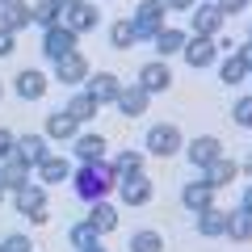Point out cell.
I'll use <instances>...</instances> for the list:
<instances>
[{
  "label": "cell",
  "mask_w": 252,
  "mask_h": 252,
  "mask_svg": "<svg viewBox=\"0 0 252 252\" xmlns=\"http://www.w3.org/2000/svg\"><path fill=\"white\" fill-rule=\"evenodd\" d=\"M72 189L80 202H105L109 193H118V172L109 168V160H93V164H76L72 168Z\"/></svg>",
  "instance_id": "obj_1"
},
{
  "label": "cell",
  "mask_w": 252,
  "mask_h": 252,
  "mask_svg": "<svg viewBox=\"0 0 252 252\" xmlns=\"http://www.w3.org/2000/svg\"><path fill=\"white\" fill-rule=\"evenodd\" d=\"M13 206H17L34 227H42L46 219H51V210H46V185H38V181H26L21 189H13Z\"/></svg>",
  "instance_id": "obj_2"
},
{
  "label": "cell",
  "mask_w": 252,
  "mask_h": 252,
  "mask_svg": "<svg viewBox=\"0 0 252 252\" xmlns=\"http://www.w3.org/2000/svg\"><path fill=\"white\" fill-rule=\"evenodd\" d=\"M164 17H168V9H164V0H139V9H135V34L143 38V42H152L156 34L164 30Z\"/></svg>",
  "instance_id": "obj_3"
},
{
  "label": "cell",
  "mask_w": 252,
  "mask_h": 252,
  "mask_svg": "<svg viewBox=\"0 0 252 252\" xmlns=\"http://www.w3.org/2000/svg\"><path fill=\"white\" fill-rule=\"evenodd\" d=\"M147 152L152 156H177L181 147H185V135H181V126H172V122H160V126H152L147 130Z\"/></svg>",
  "instance_id": "obj_4"
},
{
  "label": "cell",
  "mask_w": 252,
  "mask_h": 252,
  "mask_svg": "<svg viewBox=\"0 0 252 252\" xmlns=\"http://www.w3.org/2000/svg\"><path fill=\"white\" fill-rule=\"evenodd\" d=\"M89 76H93V67H89V59H84L80 51L55 59V80L67 84V89H84V80H89Z\"/></svg>",
  "instance_id": "obj_5"
},
{
  "label": "cell",
  "mask_w": 252,
  "mask_h": 252,
  "mask_svg": "<svg viewBox=\"0 0 252 252\" xmlns=\"http://www.w3.org/2000/svg\"><path fill=\"white\" fill-rule=\"evenodd\" d=\"M223 156V139L219 135H198L185 143V160L193 164V168H210V164Z\"/></svg>",
  "instance_id": "obj_6"
},
{
  "label": "cell",
  "mask_w": 252,
  "mask_h": 252,
  "mask_svg": "<svg viewBox=\"0 0 252 252\" xmlns=\"http://www.w3.org/2000/svg\"><path fill=\"white\" fill-rule=\"evenodd\" d=\"M46 89H51V76H46L42 67H21L17 80H13V93H17L21 101H38V97H46Z\"/></svg>",
  "instance_id": "obj_7"
},
{
  "label": "cell",
  "mask_w": 252,
  "mask_h": 252,
  "mask_svg": "<svg viewBox=\"0 0 252 252\" xmlns=\"http://www.w3.org/2000/svg\"><path fill=\"white\" fill-rule=\"evenodd\" d=\"M59 26H67L72 34H89V30H97L101 26V13H97V4H67L63 9V17H59Z\"/></svg>",
  "instance_id": "obj_8"
},
{
  "label": "cell",
  "mask_w": 252,
  "mask_h": 252,
  "mask_svg": "<svg viewBox=\"0 0 252 252\" xmlns=\"http://www.w3.org/2000/svg\"><path fill=\"white\" fill-rule=\"evenodd\" d=\"M181 59H185L189 67H210V63L219 59V42H215V38H202V34H189Z\"/></svg>",
  "instance_id": "obj_9"
},
{
  "label": "cell",
  "mask_w": 252,
  "mask_h": 252,
  "mask_svg": "<svg viewBox=\"0 0 252 252\" xmlns=\"http://www.w3.org/2000/svg\"><path fill=\"white\" fill-rule=\"evenodd\" d=\"M76 38H80V34H72L67 26H51V30H42V55H46V59H63V55L80 51V46H76Z\"/></svg>",
  "instance_id": "obj_10"
},
{
  "label": "cell",
  "mask_w": 252,
  "mask_h": 252,
  "mask_svg": "<svg viewBox=\"0 0 252 252\" xmlns=\"http://www.w3.org/2000/svg\"><path fill=\"white\" fill-rule=\"evenodd\" d=\"M84 93H89L97 105H114L118 93H122V80H118L114 72H93L89 80H84Z\"/></svg>",
  "instance_id": "obj_11"
},
{
  "label": "cell",
  "mask_w": 252,
  "mask_h": 252,
  "mask_svg": "<svg viewBox=\"0 0 252 252\" xmlns=\"http://www.w3.org/2000/svg\"><path fill=\"white\" fill-rule=\"evenodd\" d=\"M118 198H122L126 206H147V202H152V177H147V172L122 177L118 181Z\"/></svg>",
  "instance_id": "obj_12"
},
{
  "label": "cell",
  "mask_w": 252,
  "mask_h": 252,
  "mask_svg": "<svg viewBox=\"0 0 252 252\" xmlns=\"http://www.w3.org/2000/svg\"><path fill=\"white\" fill-rule=\"evenodd\" d=\"M30 172H34V168H30L17 152H9L4 160H0V185H4V193H13V189H21L26 181H34Z\"/></svg>",
  "instance_id": "obj_13"
},
{
  "label": "cell",
  "mask_w": 252,
  "mask_h": 252,
  "mask_svg": "<svg viewBox=\"0 0 252 252\" xmlns=\"http://www.w3.org/2000/svg\"><path fill=\"white\" fill-rule=\"evenodd\" d=\"M34 172H38V185H63V181L72 177V160L51 152L42 164H34Z\"/></svg>",
  "instance_id": "obj_14"
},
{
  "label": "cell",
  "mask_w": 252,
  "mask_h": 252,
  "mask_svg": "<svg viewBox=\"0 0 252 252\" xmlns=\"http://www.w3.org/2000/svg\"><path fill=\"white\" fill-rule=\"evenodd\" d=\"M215 193H219V189L210 185V181H202V177H198V181H189V185L181 189V206H189L193 215H198V210L215 206Z\"/></svg>",
  "instance_id": "obj_15"
},
{
  "label": "cell",
  "mask_w": 252,
  "mask_h": 252,
  "mask_svg": "<svg viewBox=\"0 0 252 252\" xmlns=\"http://www.w3.org/2000/svg\"><path fill=\"white\" fill-rule=\"evenodd\" d=\"M168 84H172V72H168V63H164V59H152V63L139 67V89H143V93H164Z\"/></svg>",
  "instance_id": "obj_16"
},
{
  "label": "cell",
  "mask_w": 252,
  "mask_h": 252,
  "mask_svg": "<svg viewBox=\"0 0 252 252\" xmlns=\"http://www.w3.org/2000/svg\"><path fill=\"white\" fill-rule=\"evenodd\" d=\"M72 160H80V164H93V160H109V143L101 135H76L72 139Z\"/></svg>",
  "instance_id": "obj_17"
},
{
  "label": "cell",
  "mask_w": 252,
  "mask_h": 252,
  "mask_svg": "<svg viewBox=\"0 0 252 252\" xmlns=\"http://www.w3.org/2000/svg\"><path fill=\"white\" fill-rule=\"evenodd\" d=\"M114 105L122 109L126 118H143V114H147V105H152V93H143L139 84H122V93H118Z\"/></svg>",
  "instance_id": "obj_18"
},
{
  "label": "cell",
  "mask_w": 252,
  "mask_h": 252,
  "mask_svg": "<svg viewBox=\"0 0 252 252\" xmlns=\"http://www.w3.org/2000/svg\"><path fill=\"white\" fill-rule=\"evenodd\" d=\"M223 13H219V4H193V34H202V38H215L219 30H223Z\"/></svg>",
  "instance_id": "obj_19"
},
{
  "label": "cell",
  "mask_w": 252,
  "mask_h": 252,
  "mask_svg": "<svg viewBox=\"0 0 252 252\" xmlns=\"http://www.w3.org/2000/svg\"><path fill=\"white\" fill-rule=\"evenodd\" d=\"M76 126H80V122H76L67 109H55V114L46 118V130H42V135H46V139H59V143H72V139L80 135Z\"/></svg>",
  "instance_id": "obj_20"
},
{
  "label": "cell",
  "mask_w": 252,
  "mask_h": 252,
  "mask_svg": "<svg viewBox=\"0 0 252 252\" xmlns=\"http://www.w3.org/2000/svg\"><path fill=\"white\" fill-rule=\"evenodd\" d=\"M185 38H189V34H185L181 26H164L160 34L152 38V46H156V55H160V59H172V55L185 51Z\"/></svg>",
  "instance_id": "obj_21"
},
{
  "label": "cell",
  "mask_w": 252,
  "mask_h": 252,
  "mask_svg": "<svg viewBox=\"0 0 252 252\" xmlns=\"http://www.w3.org/2000/svg\"><path fill=\"white\" fill-rule=\"evenodd\" d=\"M227 240H235V244H248L252 240V210L248 206H235V210H227Z\"/></svg>",
  "instance_id": "obj_22"
},
{
  "label": "cell",
  "mask_w": 252,
  "mask_h": 252,
  "mask_svg": "<svg viewBox=\"0 0 252 252\" xmlns=\"http://www.w3.org/2000/svg\"><path fill=\"white\" fill-rule=\"evenodd\" d=\"M13 152L34 168V164H42L46 156H51V147H46V135H17V147H13Z\"/></svg>",
  "instance_id": "obj_23"
},
{
  "label": "cell",
  "mask_w": 252,
  "mask_h": 252,
  "mask_svg": "<svg viewBox=\"0 0 252 252\" xmlns=\"http://www.w3.org/2000/svg\"><path fill=\"white\" fill-rule=\"evenodd\" d=\"M63 109H67V114H72V118H76L80 126H89L93 118H97V109H101V105H97V101H93V97H89L84 89H76L72 97H67V105H63Z\"/></svg>",
  "instance_id": "obj_24"
},
{
  "label": "cell",
  "mask_w": 252,
  "mask_h": 252,
  "mask_svg": "<svg viewBox=\"0 0 252 252\" xmlns=\"http://www.w3.org/2000/svg\"><path fill=\"white\" fill-rule=\"evenodd\" d=\"M59 17H63V4H59V0H38V4H30V26H38V30L59 26Z\"/></svg>",
  "instance_id": "obj_25"
},
{
  "label": "cell",
  "mask_w": 252,
  "mask_h": 252,
  "mask_svg": "<svg viewBox=\"0 0 252 252\" xmlns=\"http://www.w3.org/2000/svg\"><path fill=\"white\" fill-rule=\"evenodd\" d=\"M223 231H227V210H219V206L198 210V235H206V240H219Z\"/></svg>",
  "instance_id": "obj_26"
},
{
  "label": "cell",
  "mask_w": 252,
  "mask_h": 252,
  "mask_svg": "<svg viewBox=\"0 0 252 252\" xmlns=\"http://www.w3.org/2000/svg\"><path fill=\"white\" fill-rule=\"evenodd\" d=\"M235 172H240V164L227 160V156H219L210 168H202V181H210L215 189H223V185H231V181H235Z\"/></svg>",
  "instance_id": "obj_27"
},
{
  "label": "cell",
  "mask_w": 252,
  "mask_h": 252,
  "mask_svg": "<svg viewBox=\"0 0 252 252\" xmlns=\"http://www.w3.org/2000/svg\"><path fill=\"white\" fill-rule=\"evenodd\" d=\"M0 26L13 30V34L26 30L30 26V4H26V0H9V4H0Z\"/></svg>",
  "instance_id": "obj_28"
},
{
  "label": "cell",
  "mask_w": 252,
  "mask_h": 252,
  "mask_svg": "<svg viewBox=\"0 0 252 252\" xmlns=\"http://www.w3.org/2000/svg\"><path fill=\"white\" fill-rule=\"evenodd\" d=\"M135 42H139V34H135V21L130 17L109 21V46H114V51H130Z\"/></svg>",
  "instance_id": "obj_29"
},
{
  "label": "cell",
  "mask_w": 252,
  "mask_h": 252,
  "mask_svg": "<svg viewBox=\"0 0 252 252\" xmlns=\"http://www.w3.org/2000/svg\"><path fill=\"white\" fill-rule=\"evenodd\" d=\"M89 223L97 227L101 235H109L118 227V206H109V198L105 202H93V206H89Z\"/></svg>",
  "instance_id": "obj_30"
},
{
  "label": "cell",
  "mask_w": 252,
  "mask_h": 252,
  "mask_svg": "<svg viewBox=\"0 0 252 252\" xmlns=\"http://www.w3.org/2000/svg\"><path fill=\"white\" fill-rule=\"evenodd\" d=\"M67 244H72L76 252H84V248H93V244H101V231L84 219V223H72V231H67Z\"/></svg>",
  "instance_id": "obj_31"
},
{
  "label": "cell",
  "mask_w": 252,
  "mask_h": 252,
  "mask_svg": "<svg viewBox=\"0 0 252 252\" xmlns=\"http://www.w3.org/2000/svg\"><path fill=\"white\" fill-rule=\"evenodd\" d=\"M109 168L118 172V181H122V177H135V172H143V156H139L135 147H126V152H118L114 160H109Z\"/></svg>",
  "instance_id": "obj_32"
},
{
  "label": "cell",
  "mask_w": 252,
  "mask_h": 252,
  "mask_svg": "<svg viewBox=\"0 0 252 252\" xmlns=\"http://www.w3.org/2000/svg\"><path fill=\"white\" fill-rule=\"evenodd\" d=\"M130 252H164V240H160V231H152V227L135 231V235H130Z\"/></svg>",
  "instance_id": "obj_33"
},
{
  "label": "cell",
  "mask_w": 252,
  "mask_h": 252,
  "mask_svg": "<svg viewBox=\"0 0 252 252\" xmlns=\"http://www.w3.org/2000/svg\"><path fill=\"white\" fill-rule=\"evenodd\" d=\"M244 76H248V67H244V63L235 59V55L219 63V80H223V84H244Z\"/></svg>",
  "instance_id": "obj_34"
},
{
  "label": "cell",
  "mask_w": 252,
  "mask_h": 252,
  "mask_svg": "<svg viewBox=\"0 0 252 252\" xmlns=\"http://www.w3.org/2000/svg\"><path fill=\"white\" fill-rule=\"evenodd\" d=\"M0 248H4V252H34V240H30L26 231H13V235L0 240Z\"/></svg>",
  "instance_id": "obj_35"
},
{
  "label": "cell",
  "mask_w": 252,
  "mask_h": 252,
  "mask_svg": "<svg viewBox=\"0 0 252 252\" xmlns=\"http://www.w3.org/2000/svg\"><path fill=\"white\" fill-rule=\"evenodd\" d=\"M231 118H235L240 126H252V93H248V97H240V101L231 105Z\"/></svg>",
  "instance_id": "obj_36"
},
{
  "label": "cell",
  "mask_w": 252,
  "mask_h": 252,
  "mask_svg": "<svg viewBox=\"0 0 252 252\" xmlns=\"http://www.w3.org/2000/svg\"><path fill=\"white\" fill-rule=\"evenodd\" d=\"M13 51H17V34H13V30H4V26H0V59H9Z\"/></svg>",
  "instance_id": "obj_37"
},
{
  "label": "cell",
  "mask_w": 252,
  "mask_h": 252,
  "mask_svg": "<svg viewBox=\"0 0 252 252\" xmlns=\"http://www.w3.org/2000/svg\"><path fill=\"white\" fill-rule=\"evenodd\" d=\"M219 4V13H223V17H235V13H244L252 4V0H215Z\"/></svg>",
  "instance_id": "obj_38"
},
{
  "label": "cell",
  "mask_w": 252,
  "mask_h": 252,
  "mask_svg": "<svg viewBox=\"0 0 252 252\" xmlns=\"http://www.w3.org/2000/svg\"><path fill=\"white\" fill-rule=\"evenodd\" d=\"M13 147H17V135H13V130H4V126H0V160H4V156H9Z\"/></svg>",
  "instance_id": "obj_39"
},
{
  "label": "cell",
  "mask_w": 252,
  "mask_h": 252,
  "mask_svg": "<svg viewBox=\"0 0 252 252\" xmlns=\"http://www.w3.org/2000/svg\"><path fill=\"white\" fill-rule=\"evenodd\" d=\"M235 59H240L244 67H248V76H252V42H240V46H235Z\"/></svg>",
  "instance_id": "obj_40"
},
{
  "label": "cell",
  "mask_w": 252,
  "mask_h": 252,
  "mask_svg": "<svg viewBox=\"0 0 252 252\" xmlns=\"http://www.w3.org/2000/svg\"><path fill=\"white\" fill-rule=\"evenodd\" d=\"M198 0H164V9H177V13H189Z\"/></svg>",
  "instance_id": "obj_41"
},
{
  "label": "cell",
  "mask_w": 252,
  "mask_h": 252,
  "mask_svg": "<svg viewBox=\"0 0 252 252\" xmlns=\"http://www.w3.org/2000/svg\"><path fill=\"white\" fill-rule=\"evenodd\" d=\"M240 206H248V210H252V185H244V198H240Z\"/></svg>",
  "instance_id": "obj_42"
},
{
  "label": "cell",
  "mask_w": 252,
  "mask_h": 252,
  "mask_svg": "<svg viewBox=\"0 0 252 252\" xmlns=\"http://www.w3.org/2000/svg\"><path fill=\"white\" fill-rule=\"evenodd\" d=\"M59 4H63V9H67V4H84V0H59Z\"/></svg>",
  "instance_id": "obj_43"
},
{
  "label": "cell",
  "mask_w": 252,
  "mask_h": 252,
  "mask_svg": "<svg viewBox=\"0 0 252 252\" xmlns=\"http://www.w3.org/2000/svg\"><path fill=\"white\" fill-rule=\"evenodd\" d=\"M84 252H105V248H101V244H93V248H84Z\"/></svg>",
  "instance_id": "obj_44"
},
{
  "label": "cell",
  "mask_w": 252,
  "mask_h": 252,
  "mask_svg": "<svg viewBox=\"0 0 252 252\" xmlns=\"http://www.w3.org/2000/svg\"><path fill=\"white\" fill-rule=\"evenodd\" d=\"M0 202H4V185H0Z\"/></svg>",
  "instance_id": "obj_45"
},
{
  "label": "cell",
  "mask_w": 252,
  "mask_h": 252,
  "mask_svg": "<svg viewBox=\"0 0 252 252\" xmlns=\"http://www.w3.org/2000/svg\"><path fill=\"white\" fill-rule=\"evenodd\" d=\"M198 4H215V0H198Z\"/></svg>",
  "instance_id": "obj_46"
},
{
  "label": "cell",
  "mask_w": 252,
  "mask_h": 252,
  "mask_svg": "<svg viewBox=\"0 0 252 252\" xmlns=\"http://www.w3.org/2000/svg\"><path fill=\"white\" fill-rule=\"evenodd\" d=\"M244 164H248V168H252V156H248V160H244Z\"/></svg>",
  "instance_id": "obj_47"
},
{
  "label": "cell",
  "mask_w": 252,
  "mask_h": 252,
  "mask_svg": "<svg viewBox=\"0 0 252 252\" xmlns=\"http://www.w3.org/2000/svg\"><path fill=\"white\" fill-rule=\"evenodd\" d=\"M248 42H252V26H248Z\"/></svg>",
  "instance_id": "obj_48"
},
{
  "label": "cell",
  "mask_w": 252,
  "mask_h": 252,
  "mask_svg": "<svg viewBox=\"0 0 252 252\" xmlns=\"http://www.w3.org/2000/svg\"><path fill=\"white\" fill-rule=\"evenodd\" d=\"M0 97H4V84H0Z\"/></svg>",
  "instance_id": "obj_49"
},
{
  "label": "cell",
  "mask_w": 252,
  "mask_h": 252,
  "mask_svg": "<svg viewBox=\"0 0 252 252\" xmlns=\"http://www.w3.org/2000/svg\"><path fill=\"white\" fill-rule=\"evenodd\" d=\"M0 4H9V0H0Z\"/></svg>",
  "instance_id": "obj_50"
},
{
  "label": "cell",
  "mask_w": 252,
  "mask_h": 252,
  "mask_svg": "<svg viewBox=\"0 0 252 252\" xmlns=\"http://www.w3.org/2000/svg\"><path fill=\"white\" fill-rule=\"evenodd\" d=\"M0 252H4V248H0Z\"/></svg>",
  "instance_id": "obj_51"
}]
</instances>
